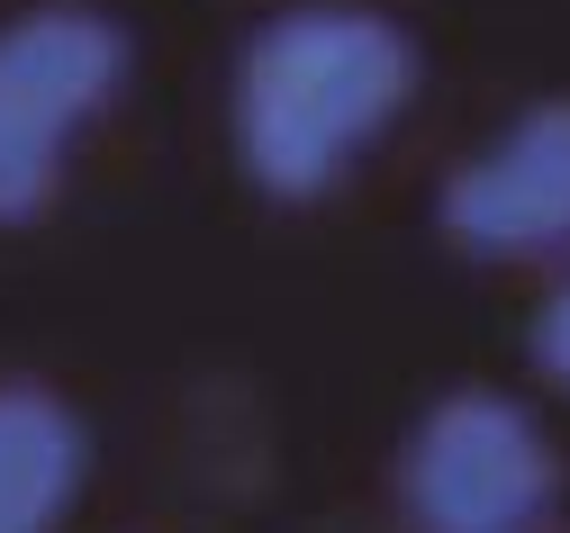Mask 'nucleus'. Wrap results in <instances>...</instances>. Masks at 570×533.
Returning a JSON list of instances; mask_svg holds the SVG:
<instances>
[{
	"mask_svg": "<svg viewBox=\"0 0 570 533\" xmlns=\"http://www.w3.org/2000/svg\"><path fill=\"white\" fill-rule=\"evenodd\" d=\"M425 82V55L399 19L353 10V0H308L245 37L227 136L263 199L317 208L372 145L407 118Z\"/></svg>",
	"mask_w": 570,
	"mask_h": 533,
	"instance_id": "1",
	"label": "nucleus"
},
{
	"mask_svg": "<svg viewBox=\"0 0 570 533\" xmlns=\"http://www.w3.org/2000/svg\"><path fill=\"white\" fill-rule=\"evenodd\" d=\"M127 28L91 0H46L0 28V226H37L55 208L73 145L127 91Z\"/></svg>",
	"mask_w": 570,
	"mask_h": 533,
	"instance_id": "2",
	"label": "nucleus"
},
{
	"mask_svg": "<svg viewBox=\"0 0 570 533\" xmlns=\"http://www.w3.org/2000/svg\"><path fill=\"white\" fill-rule=\"evenodd\" d=\"M399 497L416 533H543L561 497V462L517 398L453 389L416 416L399 452Z\"/></svg>",
	"mask_w": 570,
	"mask_h": 533,
	"instance_id": "3",
	"label": "nucleus"
},
{
	"mask_svg": "<svg viewBox=\"0 0 570 533\" xmlns=\"http://www.w3.org/2000/svg\"><path fill=\"white\" fill-rule=\"evenodd\" d=\"M444 245L471 263H561L570 254V100H534L435 190Z\"/></svg>",
	"mask_w": 570,
	"mask_h": 533,
	"instance_id": "4",
	"label": "nucleus"
},
{
	"mask_svg": "<svg viewBox=\"0 0 570 533\" xmlns=\"http://www.w3.org/2000/svg\"><path fill=\"white\" fill-rule=\"evenodd\" d=\"M91 471L82 416L37 379H0V533H55Z\"/></svg>",
	"mask_w": 570,
	"mask_h": 533,
	"instance_id": "5",
	"label": "nucleus"
},
{
	"mask_svg": "<svg viewBox=\"0 0 570 533\" xmlns=\"http://www.w3.org/2000/svg\"><path fill=\"white\" fill-rule=\"evenodd\" d=\"M534 371H543L552 389L570 398V280H561L543 308H534Z\"/></svg>",
	"mask_w": 570,
	"mask_h": 533,
	"instance_id": "6",
	"label": "nucleus"
}]
</instances>
